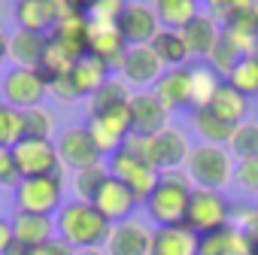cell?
<instances>
[{
  "mask_svg": "<svg viewBox=\"0 0 258 255\" xmlns=\"http://www.w3.org/2000/svg\"><path fill=\"white\" fill-rule=\"evenodd\" d=\"M112 222L85 201H70L55 213V234L73 249H103Z\"/></svg>",
  "mask_w": 258,
  "mask_h": 255,
  "instance_id": "1",
  "label": "cell"
},
{
  "mask_svg": "<svg viewBox=\"0 0 258 255\" xmlns=\"http://www.w3.org/2000/svg\"><path fill=\"white\" fill-rule=\"evenodd\" d=\"M191 179L185 173V167L179 170H161L158 185L152 188V195L146 198V213L155 222V228H173L185 222L188 213V201H191Z\"/></svg>",
  "mask_w": 258,
  "mask_h": 255,
  "instance_id": "2",
  "label": "cell"
},
{
  "mask_svg": "<svg viewBox=\"0 0 258 255\" xmlns=\"http://www.w3.org/2000/svg\"><path fill=\"white\" fill-rule=\"evenodd\" d=\"M121 149L134 152V155H143L158 173H161V170H179V167H185V158H188V152H191L185 134L179 131V128H170V124L164 128V131L152 134V137H137V134H131V137L124 140Z\"/></svg>",
  "mask_w": 258,
  "mask_h": 255,
  "instance_id": "3",
  "label": "cell"
},
{
  "mask_svg": "<svg viewBox=\"0 0 258 255\" xmlns=\"http://www.w3.org/2000/svg\"><path fill=\"white\" fill-rule=\"evenodd\" d=\"M185 173H188V179H191L195 188L222 192V188L234 179L231 152H228L225 146H216V143L191 146V152H188V158H185Z\"/></svg>",
  "mask_w": 258,
  "mask_h": 255,
  "instance_id": "4",
  "label": "cell"
},
{
  "mask_svg": "<svg viewBox=\"0 0 258 255\" xmlns=\"http://www.w3.org/2000/svg\"><path fill=\"white\" fill-rule=\"evenodd\" d=\"M231 216H234V207L222 192L191 188V201H188V213H185L182 225L188 231H195L198 237H204V234H213L219 228H228Z\"/></svg>",
  "mask_w": 258,
  "mask_h": 255,
  "instance_id": "5",
  "label": "cell"
},
{
  "mask_svg": "<svg viewBox=\"0 0 258 255\" xmlns=\"http://www.w3.org/2000/svg\"><path fill=\"white\" fill-rule=\"evenodd\" d=\"M16 204L22 213H37V216H52L64 207V176H31L16 185Z\"/></svg>",
  "mask_w": 258,
  "mask_h": 255,
  "instance_id": "6",
  "label": "cell"
},
{
  "mask_svg": "<svg viewBox=\"0 0 258 255\" xmlns=\"http://www.w3.org/2000/svg\"><path fill=\"white\" fill-rule=\"evenodd\" d=\"M109 176H115L118 182H124L137 195L140 204H146V198L152 195V188L158 185V170L143 158V155H134L127 149H118L109 155Z\"/></svg>",
  "mask_w": 258,
  "mask_h": 255,
  "instance_id": "7",
  "label": "cell"
},
{
  "mask_svg": "<svg viewBox=\"0 0 258 255\" xmlns=\"http://www.w3.org/2000/svg\"><path fill=\"white\" fill-rule=\"evenodd\" d=\"M13 155H16V167L22 173V179H31V176H52V173H61V158H58V149H55V140H40V137H25L13 146Z\"/></svg>",
  "mask_w": 258,
  "mask_h": 255,
  "instance_id": "8",
  "label": "cell"
},
{
  "mask_svg": "<svg viewBox=\"0 0 258 255\" xmlns=\"http://www.w3.org/2000/svg\"><path fill=\"white\" fill-rule=\"evenodd\" d=\"M55 149H58V158H61V167L79 173V170H88V167H97L103 164V155L100 149L94 146L91 134L85 124H73L55 140Z\"/></svg>",
  "mask_w": 258,
  "mask_h": 255,
  "instance_id": "9",
  "label": "cell"
},
{
  "mask_svg": "<svg viewBox=\"0 0 258 255\" xmlns=\"http://www.w3.org/2000/svg\"><path fill=\"white\" fill-rule=\"evenodd\" d=\"M4 103L16 106V109H31V106H43V97L49 94V82L40 70H25V67H13L4 76Z\"/></svg>",
  "mask_w": 258,
  "mask_h": 255,
  "instance_id": "10",
  "label": "cell"
},
{
  "mask_svg": "<svg viewBox=\"0 0 258 255\" xmlns=\"http://www.w3.org/2000/svg\"><path fill=\"white\" fill-rule=\"evenodd\" d=\"M88 134L94 140V146L100 149V155H112L124 146V140L131 137V115H127V106L124 109H115V112H100V115H88L85 121Z\"/></svg>",
  "mask_w": 258,
  "mask_h": 255,
  "instance_id": "11",
  "label": "cell"
},
{
  "mask_svg": "<svg viewBox=\"0 0 258 255\" xmlns=\"http://www.w3.org/2000/svg\"><path fill=\"white\" fill-rule=\"evenodd\" d=\"M127 115H131V134L152 137L167 128L170 109L155 97V91H134L127 100Z\"/></svg>",
  "mask_w": 258,
  "mask_h": 255,
  "instance_id": "12",
  "label": "cell"
},
{
  "mask_svg": "<svg viewBox=\"0 0 258 255\" xmlns=\"http://www.w3.org/2000/svg\"><path fill=\"white\" fill-rule=\"evenodd\" d=\"M118 73H121V82L127 88L143 91V88H149V85H155L161 79L164 64L152 52V46H127V55H124Z\"/></svg>",
  "mask_w": 258,
  "mask_h": 255,
  "instance_id": "13",
  "label": "cell"
},
{
  "mask_svg": "<svg viewBox=\"0 0 258 255\" xmlns=\"http://www.w3.org/2000/svg\"><path fill=\"white\" fill-rule=\"evenodd\" d=\"M152 246V228L143 219H124L112 225L103 252L106 255H149Z\"/></svg>",
  "mask_w": 258,
  "mask_h": 255,
  "instance_id": "14",
  "label": "cell"
},
{
  "mask_svg": "<svg viewBox=\"0 0 258 255\" xmlns=\"http://www.w3.org/2000/svg\"><path fill=\"white\" fill-rule=\"evenodd\" d=\"M118 31L124 37L127 46H149L155 40V34L161 31V22L155 16L152 7L146 4H127L121 19H118Z\"/></svg>",
  "mask_w": 258,
  "mask_h": 255,
  "instance_id": "15",
  "label": "cell"
},
{
  "mask_svg": "<svg viewBox=\"0 0 258 255\" xmlns=\"http://www.w3.org/2000/svg\"><path fill=\"white\" fill-rule=\"evenodd\" d=\"M88 55L100 58L109 70H118L124 55H127V43H124L118 25H94V22H88Z\"/></svg>",
  "mask_w": 258,
  "mask_h": 255,
  "instance_id": "16",
  "label": "cell"
},
{
  "mask_svg": "<svg viewBox=\"0 0 258 255\" xmlns=\"http://www.w3.org/2000/svg\"><path fill=\"white\" fill-rule=\"evenodd\" d=\"M94 207H97L112 225H118V222H124V219H134V210L140 207V201H137V195L127 188L124 182H118L115 176H109L106 185L100 188Z\"/></svg>",
  "mask_w": 258,
  "mask_h": 255,
  "instance_id": "17",
  "label": "cell"
},
{
  "mask_svg": "<svg viewBox=\"0 0 258 255\" xmlns=\"http://www.w3.org/2000/svg\"><path fill=\"white\" fill-rule=\"evenodd\" d=\"M155 97L173 112V109H191V73H188V64L185 67H167L161 73V79L152 85Z\"/></svg>",
  "mask_w": 258,
  "mask_h": 255,
  "instance_id": "18",
  "label": "cell"
},
{
  "mask_svg": "<svg viewBox=\"0 0 258 255\" xmlns=\"http://www.w3.org/2000/svg\"><path fill=\"white\" fill-rule=\"evenodd\" d=\"M201 237L188 231L185 225L173 228H152V246L149 255H198Z\"/></svg>",
  "mask_w": 258,
  "mask_h": 255,
  "instance_id": "19",
  "label": "cell"
},
{
  "mask_svg": "<svg viewBox=\"0 0 258 255\" xmlns=\"http://www.w3.org/2000/svg\"><path fill=\"white\" fill-rule=\"evenodd\" d=\"M182 43H185V49H188V58H210V52L216 49V43H219V37H222V28H219V22L213 19V16H198L195 22H188L182 31Z\"/></svg>",
  "mask_w": 258,
  "mask_h": 255,
  "instance_id": "20",
  "label": "cell"
},
{
  "mask_svg": "<svg viewBox=\"0 0 258 255\" xmlns=\"http://www.w3.org/2000/svg\"><path fill=\"white\" fill-rule=\"evenodd\" d=\"M61 13L55 0H19L16 4V22L19 31H34V34H49L58 25Z\"/></svg>",
  "mask_w": 258,
  "mask_h": 255,
  "instance_id": "21",
  "label": "cell"
},
{
  "mask_svg": "<svg viewBox=\"0 0 258 255\" xmlns=\"http://www.w3.org/2000/svg\"><path fill=\"white\" fill-rule=\"evenodd\" d=\"M49 34H34V31H16L10 37V61L25 70H40L43 55H46Z\"/></svg>",
  "mask_w": 258,
  "mask_h": 255,
  "instance_id": "22",
  "label": "cell"
},
{
  "mask_svg": "<svg viewBox=\"0 0 258 255\" xmlns=\"http://www.w3.org/2000/svg\"><path fill=\"white\" fill-rule=\"evenodd\" d=\"M207 109L210 112H216L222 121H228V124H240V121H246L249 118V97L246 94H240L231 82H225L222 79V85L216 88V94L210 97V103H207Z\"/></svg>",
  "mask_w": 258,
  "mask_h": 255,
  "instance_id": "23",
  "label": "cell"
},
{
  "mask_svg": "<svg viewBox=\"0 0 258 255\" xmlns=\"http://www.w3.org/2000/svg\"><path fill=\"white\" fill-rule=\"evenodd\" d=\"M13 234L19 243H25L28 249H37L43 243H49L55 237V219L52 216H37V213H16L13 219Z\"/></svg>",
  "mask_w": 258,
  "mask_h": 255,
  "instance_id": "24",
  "label": "cell"
},
{
  "mask_svg": "<svg viewBox=\"0 0 258 255\" xmlns=\"http://www.w3.org/2000/svg\"><path fill=\"white\" fill-rule=\"evenodd\" d=\"M109 76H112V70H109L100 58H94V55L79 58V61L73 64V70H70V79H73V85H76V91H79V100H82V97H91Z\"/></svg>",
  "mask_w": 258,
  "mask_h": 255,
  "instance_id": "25",
  "label": "cell"
},
{
  "mask_svg": "<svg viewBox=\"0 0 258 255\" xmlns=\"http://www.w3.org/2000/svg\"><path fill=\"white\" fill-rule=\"evenodd\" d=\"M131 88H127L121 79L109 76L91 97H88V115H100V112H115V109H124L127 100H131Z\"/></svg>",
  "mask_w": 258,
  "mask_h": 255,
  "instance_id": "26",
  "label": "cell"
},
{
  "mask_svg": "<svg viewBox=\"0 0 258 255\" xmlns=\"http://www.w3.org/2000/svg\"><path fill=\"white\" fill-rule=\"evenodd\" d=\"M152 10H155L161 28H170V31H182L188 22H195L201 16L198 0H152Z\"/></svg>",
  "mask_w": 258,
  "mask_h": 255,
  "instance_id": "27",
  "label": "cell"
},
{
  "mask_svg": "<svg viewBox=\"0 0 258 255\" xmlns=\"http://www.w3.org/2000/svg\"><path fill=\"white\" fill-rule=\"evenodd\" d=\"M198 255H249V246L243 243L240 231L234 225H228V228H219L213 234H204Z\"/></svg>",
  "mask_w": 258,
  "mask_h": 255,
  "instance_id": "28",
  "label": "cell"
},
{
  "mask_svg": "<svg viewBox=\"0 0 258 255\" xmlns=\"http://www.w3.org/2000/svg\"><path fill=\"white\" fill-rule=\"evenodd\" d=\"M149 46H152V52L161 58L164 70H167V67H185V61H188V49H185V43H182V34H179V31L161 28Z\"/></svg>",
  "mask_w": 258,
  "mask_h": 255,
  "instance_id": "29",
  "label": "cell"
},
{
  "mask_svg": "<svg viewBox=\"0 0 258 255\" xmlns=\"http://www.w3.org/2000/svg\"><path fill=\"white\" fill-rule=\"evenodd\" d=\"M191 121H195V131L201 134V140H204V143L225 146V143L231 140V134H234V124L222 121V118H219L216 112H210L207 106H201V109H191Z\"/></svg>",
  "mask_w": 258,
  "mask_h": 255,
  "instance_id": "30",
  "label": "cell"
},
{
  "mask_svg": "<svg viewBox=\"0 0 258 255\" xmlns=\"http://www.w3.org/2000/svg\"><path fill=\"white\" fill-rule=\"evenodd\" d=\"M188 73H191V109H201V106L210 103V97H213L216 88L222 85V76H219L207 61L191 64Z\"/></svg>",
  "mask_w": 258,
  "mask_h": 255,
  "instance_id": "31",
  "label": "cell"
},
{
  "mask_svg": "<svg viewBox=\"0 0 258 255\" xmlns=\"http://www.w3.org/2000/svg\"><path fill=\"white\" fill-rule=\"evenodd\" d=\"M106 179H109V167H103V164L73 173V192H76V201L94 204L97 195H100V188L106 185Z\"/></svg>",
  "mask_w": 258,
  "mask_h": 255,
  "instance_id": "32",
  "label": "cell"
},
{
  "mask_svg": "<svg viewBox=\"0 0 258 255\" xmlns=\"http://www.w3.org/2000/svg\"><path fill=\"white\" fill-rule=\"evenodd\" d=\"M231 152L237 155V161H246V158H258V121H240L234 128V134L228 140Z\"/></svg>",
  "mask_w": 258,
  "mask_h": 255,
  "instance_id": "33",
  "label": "cell"
},
{
  "mask_svg": "<svg viewBox=\"0 0 258 255\" xmlns=\"http://www.w3.org/2000/svg\"><path fill=\"white\" fill-rule=\"evenodd\" d=\"M19 140H25V112L10 103H0V146L13 149Z\"/></svg>",
  "mask_w": 258,
  "mask_h": 255,
  "instance_id": "34",
  "label": "cell"
},
{
  "mask_svg": "<svg viewBox=\"0 0 258 255\" xmlns=\"http://www.w3.org/2000/svg\"><path fill=\"white\" fill-rule=\"evenodd\" d=\"M225 82H231L240 94H246V97H258V58L255 55H246L234 70H231V76L225 79Z\"/></svg>",
  "mask_w": 258,
  "mask_h": 255,
  "instance_id": "35",
  "label": "cell"
},
{
  "mask_svg": "<svg viewBox=\"0 0 258 255\" xmlns=\"http://www.w3.org/2000/svg\"><path fill=\"white\" fill-rule=\"evenodd\" d=\"M231 225L240 231L243 243L249 246V255L258 249V207H234Z\"/></svg>",
  "mask_w": 258,
  "mask_h": 255,
  "instance_id": "36",
  "label": "cell"
},
{
  "mask_svg": "<svg viewBox=\"0 0 258 255\" xmlns=\"http://www.w3.org/2000/svg\"><path fill=\"white\" fill-rule=\"evenodd\" d=\"M55 134V115L46 106H31L25 109V137H40V140H52Z\"/></svg>",
  "mask_w": 258,
  "mask_h": 255,
  "instance_id": "37",
  "label": "cell"
},
{
  "mask_svg": "<svg viewBox=\"0 0 258 255\" xmlns=\"http://www.w3.org/2000/svg\"><path fill=\"white\" fill-rule=\"evenodd\" d=\"M240 61H243V55H240V52H237L225 37H219L216 49H213V52H210V58H207V64H210L222 79H228V76H231V70H234Z\"/></svg>",
  "mask_w": 258,
  "mask_h": 255,
  "instance_id": "38",
  "label": "cell"
},
{
  "mask_svg": "<svg viewBox=\"0 0 258 255\" xmlns=\"http://www.w3.org/2000/svg\"><path fill=\"white\" fill-rule=\"evenodd\" d=\"M124 7H127V0H94V7L88 10V22H94V25H118Z\"/></svg>",
  "mask_w": 258,
  "mask_h": 255,
  "instance_id": "39",
  "label": "cell"
},
{
  "mask_svg": "<svg viewBox=\"0 0 258 255\" xmlns=\"http://www.w3.org/2000/svg\"><path fill=\"white\" fill-rule=\"evenodd\" d=\"M234 179L243 192L249 195H258V158H246V161H237L234 167Z\"/></svg>",
  "mask_w": 258,
  "mask_h": 255,
  "instance_id": "40",
  "label": "cell"
},
{
  "mask_svg": "<svg viewBox=\"0 0 258 255\" xmlns=\"http://www.w3.org/2000/svg\"><path fill=\"white\" fill-rule=\"evenodd\" d=\"M19 182H22V173H19V167H16V155H13V149L0 146V185L16 192Z\"/></svg>",
  "mask_w": 258,
  "mask_h": 255,
  "instance_id": "41",
  "label": "cell"
},
{
  "mask_svg": "<svg viewBox=\"0 0 258 255\" xmlns=\"http://www.w3.org/2000/svg\"><path fill=\"white\" fill-rule=\"evenodd\" d=\"M49 91H52L58 100H79V91H76V85H73L70 73H61V76H55V79L49 82Z\"/></svg>",
  "mask_w": 258,
  "mask_h": 255,
  "instance_id": "42",
  "label": "cell"
},
{
  "mask_svg": "<svg viewBox=\"0 0 258 255\" xmlns=\"http://www.w3.org/2000/svg\"><path fill=\"white\" fill-rule=\"evenodd\" d=\"M55 7L61 16H85L88 19V10L94 7V0H55Z\"/></svg>",
  "mask_w": 258,
  "mask_h": 255,
  "instance_id": "43",
  "label": "cell"
},
{
  "mask_svg": "<svg viewBox=\"0 0 258 255\" xmlns=\"http://www.w3.org/2000/svg\"><path fill=\"white\" fill-rule=\"evenodd\" d=\"M31 255H73V246H70V243H64L61 237H52L49 243L37 246Z\"/></svg>",
  "mask_w": 258,
  "mask_h": 255,
  "instance_id": "44",
  "label": "cell"
},
{
  "mask_svg": "<svg viewBox=\"0 0 258 255\" xmlns=\"http://www.w3.org/2000/svg\"><path fill=\"white\" fill-rule=\"evenodd\" d=\"M16 243V234H13V222L0 219V255H7V249Z\"/></svg>",
  "mask_w": 258,
  "mask_h": 255,
  "instance_id": "45",
  "label": "cell"
},
{
  "mask_svg": "<svg viewBox=\"0 0 258 255\" xmlns=\"http://www.w3.org/2000/svg\"><path fill=\"white\" fill-rule=\"evenodd\" d=\"M231 13H246V16H258V0H231Z\"/></svg>",
  "mask_w": 258,
  "mask_h": 255,
  "instance_id": "46",
  "label": "cell"
},
{
  "mask_svg": "<svg viewBox=\"0 0 258 255\" xmlns=\"http://www.w3.org/2000/svg\"><path fill=\"white\" fill-rule=\"evenodd\" d=\"M10 58V37L4 34V28H0V64H4Z\"/></svg>",
  "mask_w": 258,
  "mask_h": 255,
  "instance_id": "47",
  "label": "cell"
},
{
  "mask_svg": "<svg viewBox=\"0 0 258 255\" xmlns=\"http://www.w3.org/2000/svg\"><path fill=\"white\" fill-rule=\"evenodd\" d=\"M31 252H34V249H28V246H25V243H19V240L7 249V255H31Z\"/></svg>",
  "mask_w": 258,
  "mask_h": 255,
  "instance_id": "48",
  "label": "cell"
},
{
  "mask_svg": "<svg viewBox=\"0 0 258 255\" xmlns=\"http://www.w3.org/2000/svg\"><path fill=\"white\" fill-rule=\"evenodd\" d=\"M73 255H106L103 249H73Z\"/></svg>",
  "mask_w": 258,
  "mask_h": 255,
  "instance_id": "49",
  "label": "cell"
},
{
  "mask_svg": "<svg viewBox=\"0 0 258 255\" xmlns=\"http://www.w3.org/2000/svg\"><path fill=\"white\" fill-rule=\"evenodd\" d=\"M252 255H258V249H255V252H252Z\"/></svg>",
  "mask_w": 258,
  "mask_h": 255,
  "instance_id": "50",
  "label": "cell"
},
{
  "mask_svg": "<svg viewBox=\"0 0 258 255\" xmlns=\"http://www.w3.org/2000/svg\"><path fill=\"white\" fill-rule=\"evenodd\" d=\"M198 4H201V0H198Z\"/></svg>",
  "mask_w": 258,
  "mask_h": 255,
  "instance_id": "51",
  "label": "cell"
}]
</instances>
